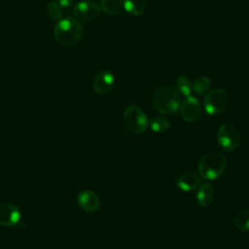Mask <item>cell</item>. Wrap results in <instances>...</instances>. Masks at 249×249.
<instances>
[{
	"instance_id": "1",
	"label": "cell",
	"mask_w": 249,
	"mask_h": 249,
	"mask_svg": "<svg viewBox=\"0 0 249 249\" xmlns=\"http://www.w3.org/2000/svg\"><path fill=\"white\" fill-rule=\"evenodd\" d=\"M53 36L63 46H75L84 36V27L75 18H63L54 24Z\"/></svg>"
},
{
	"instance_id": "2",
	"label": "cell",
	"mask_w": 249,
	"mask_h": 249,
	"mask_svg": "<svg viewBox=\"0 0 249 249\" xmlns=\"http://www.w3.org/2000/svg\"><path fill=\"white\" fill-rule=\"evenodd\" d=\"M181 96L179 91L170 86L157 89L152 96L153 108L162 115H172L180 109Z\"/></svg>"
},
{
	"instance_id": "3",
	"label": "cell",
	"mask_w": 249,
	"mask_h": 249,
	"mask_svg": "<svg viewBox=\"0 0 249 249\" xmlns=\"http://www.w3.org/2000/svg\"><path fill=\"white\" fill-rule=\"evenodd\" d=\"M227 165L226 157L218 152L204 154L197 164L199 175L206 180H215L220 177Z\"/></svg>"
},
{
	"instance_id": "4",
	"label": "cell",
	"mask_w": 249,
	"mask_h": 249,
	"mask_svg": "<svg viewBox=\"0 0 249 249\" xmlns=\"http://www.w3.org/2000/svg\"><path fill=\"white\" fill-rule=\"evenodd\" d=\"M123 120L125 127L130 132L136 134L144 132L149 125V121L145 113L134 105L125 108L123 114Z\"/></svg>"
},
{
	"instance_id": "5",
	"label": "cell",
	"mask_w": 249,
	"mask_h": 249,
	"mask_svg": "<svg viewBox=\"0 0 249 249\" xmlns=\"http://www.w3.org/2000/svg\"><path fill=\"white\" fill-rule=\"evenodd\" d=\"M217 140L219 145L225 151L231 152L239 146L241 136L235 125L226 123L219 126L217 131Z\"/></svg>"
},
{
	"instance_id": "6",
	"label": "cell",
	"mask_w": 249,
	"mask_h": 249,
	"mask_svg": "<svg viewBox=\"0 0 249 249\" xmlns=\"http://www.w3.org/2000/svg\"><path fill=\"white\" fill-rule=\"evenodd\" d=\"M204 109L209 115H217L224 112L229 105V95L222 89H210L204 97Z\"/></svg>"
},
{
	"instance_id": "7",
	"label": "cell",
	"mask_w": 249,
	"mask_h": 249,
	"mask_svg": "<svg viewBox=\"0 0 249 249\" xmlns=\"http://www.w3.org/2000/svg\"><path fill=\"white\" fill-rule=\"evenodd\" d=\"M100 6L90 0H83L77 3L73 8V15L78 20H92L99 17Z\"/></svg>"
},
{
	"instance_id": "8",
	"label": "cell",
	"mask_w": 249,
	"mask_h": 249,
	"mask_svg": "<svg viewBox=\"0 0 249 249\" xmlns=\"http://www.w3.org/2000/svg\"><path fill=\"white\" fill-rule=\"evenodd\" d=\"M21 213L16 204L11 202L0 203V225L3 227H15L20 220Z\"/></svg>"
},
{
	"instance_id": "9",
	"label": "cell",
	"mask_w": 249,
	"mask_h": 249,
	"mask_svg": "<svg viewBox=\"0 0 249 249\" xmlns=\"http://www.w3.org/2000/svg\"><path fill=\"white\" fill-rule=\"evenodd\" d=\"M180 112L182 118L188 122H196L201 114V105L196 97L189 95L180 105Z\"/></svg>"
},
{
	"instance_id": "10",
	"label": "cell",
	"mask_w": 249,
	"mask_h": 249,
	"mask_svg": "<svg viewBox=\"0 0 249 249\" xmlns=\"http://www.w3.org/2000/svg\"><path fill=\"white\" fill-rule=\"evenodd\" d=\"M77 203L86 212H93L100 206V198L93 191L82 190L77 195Z\"/></svg>"
},
{
	"instance_id": "11",
	"label": "cell",
	"mask_w": 249,
	"mask_h": 249,
	"mask_svg": "<svg viewBox=\"0 0 249 249\" xmlns=\"http://www.w3.org/2000/svg\"><path fill=\"white\" fill-rule=\"evenodd\" d=\"M114 81L115 78L113 73L108 70H103L99 72L93 80V90L98 94H105L112 89Z\"/></svg>"
},
{
	"instance_id": "12",
	"label": "cell",
	"mask_w": 249,
	"mask_h": 249,
	"mask_svg": "<svg viewBox=\"0 0 249 249\" xmlns=\"http://www.w3.org/2000/svg\"><path fill=\"white\" fill-rule=\"evenodd\" d=\"M215 197V189L212 184L204 183L200 185L196 193V200L198 204L202 207L209 206Z\"/></svg>"
},
{
	"instance_id": "13",
	"label": "cell",
	"mask_w": 249,
	"mask_h": 249,
	"mask_svg": "<svg viewBox=\"0 0 249 249\" xmlns=\"http://www.w3.org/2000/svg\"><path fill=\"white\" fill-rule=\"evenodd\" d=\"M200 184V178L196 173L187 172L182 174L177 179V186L184 192H190L196 190Z\"/></svg>"
},
{
	"instance_id": "14",
	"label": "cell",
	"mask_w": 249,
	"mask_h": 249,
	"mask_svg": "<svg viewBox=\"0 0 249 249\" xmlns=\"http://www.w3.org/2000/svg\"><path fill=\"white\" fill-rule=\"evenodd\" d=\"M123 7L129 15L139 17L146 10V0H123Z\"/></svg>"
},
{
	"instance_id": "15",
	"label": "cell",
	"mask_w": 249,
	"mask_h": 249,
	"mask_svg": "<svg viewBox=\"0 0 249 249\" xmlns=\"http://www.w3.org/2000/svg\"><path fill=\"white\" fill-rule=\"evenodd\" d=\"M122 7L123 0H100V8L108 16L117 15Z\"/></svg>"
},
{
	"instance_id": "16",
	"label": "cell",
	"mask_w": 249,
	"mask_h": 249,
	"mask_svg": "<svg viewBox=\"0 0 249 249\" xmlns=\"http://www.w3.org/2000/svg\"><path fill=\"white\" fill-rule=\"evenodd\" d=\"M212 88L211 80L206 76L198 77L193 84V90L199 95L206 94Z\"/></svg>"
},
{
	"instance_id": "17",
	"label": "cell",
	"mask_w": 249,
	"mask_h": 249,
	"mask_svg": "<svg viewBox=\"0 0 249 249\" xmlns=\"http://www.w3.org/2000/svg\"><path fill=\"white\" fill-rule=\"evenodd\" d=\"M234 225L241 231H249V208L239 211L234 218Z\"/></svg>"
},
{
	"instance_id": "18",
	"label": "cell",
	"mask_w": 249,
	"mask_h": 249,
	"mask_svg": "<svg viewBox=\"0 0 249 249\" xmlns=\"http://www.w3.org/2000/svg\"><path fill=\"white\" fill-rule=\"evenodd\" d=\"M176 87L179 93L185 95L186 97L191 95V92L193 90V84L188 76L180 75L176 81Z\"/></svg>"
},
{
	"instance_id": "19",
	"label": "cell",
	"mask_w": 249,
	"mask_h": 249,
	"mask_svg": "<svg viewBox=\"0 0 249 249\" xmlns=\"http://www.w3.org/2000/svg\"><path fill=\"white\" fill-rule=\"evenodd\" d=\"M46 10L51 18L57 20V21L60 20L61 18H63V16H64L63 8L61 6H59L55 1H53V0L50 1L47 4Z\"/></svg>"
},
{
	"instance_id": "20",
	"label": "cell",
	"mask_w": 249,
	"mask_h": 249,
	"mask_svg": "<svg viewBox=\"0 0 249 249\" xmlns=\"http://www.w3.org/2000/svg\"><path fill=\"white\" fill-rule=\"evenodd\" d=\"M150 126L153 131L161 133L168 130L169 123L165 118L160 116H156L150 121Z\"/></svg>"
},
{
	"instance_id": "21",
	"label": "cell",
	"mask_w": 249,
	"mask_h": 249,
	"mask_svg": "<svg viewBox=\"0 0 249 249\" xmlns=\"http://www.w3.org/2000/svg\"><path fill=\"white\" fill-rule=\"evenodd\" d=\"M62 8H68L73 4V0H53Z\"/></svg>"
}]
</instances>
